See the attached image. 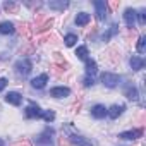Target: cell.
<instances>
[{
  "label": "cell",
  "instance_id": "obj_21",
  "mask_svg": "<svg viewBox=\"0 0 146 146\" xmlns=\"http://www.w3.org/2000/svg\"><path fill=\"white\" fill-rule=\"evenodd\" d=\"M48 5H50V9H57V11H64V9H65V7L69 5V4H67V2H50Z\"/></svg>",
  "mask_w": 146,
  "mask_h": 146
},
{
  "label": "cell",
  "instance_id": "obj_20",
  "mask_svg": "<svg viewBox=\"0 0 146 146\" xmlns=\"http://www.w3.org/2000/svg\"><path fill=\"white\" fill-rule=\"evenodd\" d=\"M64 41H65V45H67V46H74V45H76V41H78V36L70 33V35H67V36L64 38Z\"/></svg>",
  "mask_w": 146,
  "mask_h": 146
},
{
  "label": "cell",
  "instance_id": "obj_31",
  "mask_svg": "<svg viewBox=\"0 0 146 146\" xmlns=\"http://www.w3.org/2000/svg\"><path fill=\"white\" fill-rule=\"evenodd\" d=\"M117 7H119V2H117V0H113V2H110V9H113V11H115Z\"/></svg>",
  "mask_w": 146,
  "mask_h": 146
},
{
  "label": "cell",
  "instance_id": "obj_8",
  "mask_svg": "<svg viewBox=\"0 0 146 146\" xmlns=\"http://www.w3.org/2000/svg\"><path fill=\"white\" fill-rule=\"evenodd\" d=\"M141 136H143V129H132V131H125L119 134L120 139H137Z\"/></svg>",
  "mask_w": 146,
  "mask_h": 146
},
{
  "label": "cell",
  "instance_id": "obj_10",
  "mask_svg": "<svg viewBox=\"0 0 146 146\" xmlns=\"http://www.w3.org/2000/svg\"><path fill=\"white\" fill-rule=\"evenodd\" d=\"M46 81H48V74H40L38 78H35V79L31 81V86L36 88V90H41V88H45Z\"/></svg>",
  "mask_w": 146,
  "mask_h": 146
},
{
  "label": "cell",
  "instance_id": "obj_27",
  "mask_svg": "<svg viewBox=\"0 0 146 146\" xmlns=\"http://www.w3.org/2000/svg\"><path fill=\"white\" fill-rule=\"evenodd\" d=\"M93 83H95V79L93 78H90V76H84V79H83V84L88 88V86H93Z\"/></svg>",
  "mask_w": 146,
  "mask_h": 146
},
{
  "label": "cell",
  "instance_id": "obj_9",
  "mask_svg": "<svg viewBox=\"0 0 146 146\" xmlns=\"http://www.w3.org/2000/svg\"><path fill=\"white\" fill-rule=\"evenodd\" d=\"M136 11L134 9H127L125 12H124V21H125V24L129 26V28H134V24H136Z\"/></svg>",
  "mask_w": 146,
  "mask_h": 146
},
{
  "label": "cell",
  "instance_id": "obj_29",
  "mask_svg": "<svg viewBox=\"0 0 146 146\" xmlns=\"http://www.w3.org/2000/svg\"><path fill=\"white\" fill-rule=\"evenodd\" d=\"M7 83H9V81H7L5 78H0V91H2V90L7 86Z\"/></svg>",
  "mask_w": 146,
  "mask_h": 146
},
{
  "label": "cell",
  "instance_id": "obj_15",
  "mask_svg": "<svg viewBox=\"0 0 146 146\" xmlns=\"http://www.w3.org/2000/svg\"><path fill=\"white\" fill-rule=\"evenodd\" d=\"M14 33V24L9 23V21H4L0 23V35H11Z\"/></svg>",
  "mask_w": 146,
  "mask_h": 146
},
{
  "label": "cell",
  "instance_id": "obj_24",
  "mask_svg": "<svg viewBox=\"0 0 146 146\" xmlns=\"http://www.w3.org/2000/svg\"><path fill=\"white\" fill-rule=\"evenodd\" d=\"M21 35H24L26 38H29V36H31V29H29V26H28V24H21Z\"/></svg>",
  "mask_w": 146,
  "mask_h": 146
},
{
  "label": "cell",
  "instance_id": "obj_22",
  "mask_svg": "<svg viewBox=\"0 0 146 146\" xmlns=\"http://www.w3.org/2000/svg\"><path fill=\"white\" fill-rule=\"evenodd\" d=\"M144 50H146V36H139V40H137V52L144 53Z\"/></svg>",
  "mask_w": 146,
  "mask_h": 146
},
{
  "label": "cell",
  "instance_id": "obj_4",
  "mask_svg": "<svg viewBox=\"0 0 146 146\" xmlns=\"http://www.w3.org/2000/svg\"><path fill=\"white\" fill-rule=\"evenodd\" d=\"M95 9H96V17L100 21H103L107 17V11H108L107 2H103V0H96V2H95Z\"/></svg>",
  "mask_w": 146,
  "mask_h": 146
},
{
  "label": "cell",
  "instance_id": "obj_16",
  "mask_svg": "<svg viewBox=\"0 0 146 146\" xmlns=\"http://www.w3.org/2000/svg\"><path fill=\"white\" fill-rule=\"evenodd\" d=\"M88 23H90V14L79 12V14L76 16V24H78V26H86Z\"/></svg>",
  "mask_w": 146,
  "mask_h": 146
},
{
  "label": "cell",
  "instance_id": "obj_6",
  "mask_svg": "<svg viewBox=\"0 0 146 146\" xmlns=\"http://www.w3.org/2000/svg\"><path fill=\"white\" fill-rule=\"evenodd\" d=\"M24 113H26V117H28V119H38V117H41V115H43V110H41L38 105L31 103V105L26 108V112H24Z\"/></svg>",
  "mask_w": 146,
  "mask_h": 146
},
{
  "label": "cell",
  "instance_id": "obj_3",
  "mask_svg": "<svg viewBox=\"0 0 146 146\" xmlns=\"http://www.w3.org/2000/svg\"><path fill=\"white\" fill-rule=\"evenodd\" d=\"M102 81L107 88H115L119 83H120V78L117 74H113V72H103L102 74Z\"/></svg>",
  "mask_w": 146,
  "mask_h": 146
},
{
  "label": "cell",
  "instance_id": "obj_17",
  "mask_svg": "<svg viewBox=\"0 0 146 146\" xmlns=\"http://www.w3.org/2000/svg\"><path fill=\"white\" fill-rule=\"evenodd\" d=\"M131 67H132V70L143 69V67H144V58H141V57H132V58H131Z\"/></svg>",
  "mask_w": 146,
  "mask_h": 146
},
{
  "label": "cell",
  "instance_id": "obj_19",
  "mask_svg": "<svg viewBox=\"0 0 146 146\" xmlns=\"http://www.w3.org/2000/svg\"><path fill=\"white\" fill-rule=\"evenodd\" d=\"M76 55H78V58H81V60H88V48H86V46H78Z\"/></svg>",
  "mask_w": 146,
  "mask_h": 146
},
{
  "label": "cell",
  "instance_id": "obj_28",
  "mask_svg": "<svg viewBox=\"0 0 146 146\" xmlns=\"http://www.w3.org/2000/svg\"><path fill=\"white\" fill-rule=\"evenodd\" d=\"M136 16L139 17V24H144V23H146V12H144V11H141V12L136 14Z\"/></svg>",
  "mask_w": 146,
  "mask_h": 146
},
{
  "label": "cell",
  "instance_id": "obj_25",
  "mask_svg": "<svg viewBox=\"0 0 146 146\" xmlns=\"http://www.w3.org/2000/svg\"><path fill=\"white\" fill-rule=\"evenodd\" d=\"M48 28H52V19H46L41 26H38V31H46Z\"/></svg>",
  "mask_w": 146,
  "mask_h": 146
},
{
  "label": "cell",
  "instance_id": "obj_5",
  "mask_svg": "<svg viewBox=\"0 0 146 146\" xmlns=\"http://www.w3.org/2000/svg\"><path fill=\"white\" fill-rule=\"evenodd\" d=\"M67 139H69V143H70V144H74V146H93V143H91V141H88L86 137L78 136V134H72V136H69Z\"/></svg>",
  "mask_w": 146,
  "mask_h": 146
},
{
  "label": "cell",
  "instance_id": "obj_32",
  "mask_svg": "<svg viewBox=\"0 0 146 146\" xmlns=\"http://www.w3.org/2000/svg\"><path fill=\"white\" fill-rule=\"evenodd\" d=\"M0 146H4V141H2V139H0Z\"/></svg>",
  "mask_w": 146,
  "mask_h": 146
},
{
  "label": "cell",
  "instance_id": "obj_14",
  "mask_svg": "<svg viewBox=\"0 0 146 146\" xmlns=\"http://www.w3.org/2000/svg\"><path fill=\"white\" fill-rule=\"evenodd\" d=\"M96 62L95 60H91V58H88L86 60V76H90V78H93L95 74H96Z\"/></svg>",
  "mask_w": 146,
  "mask_h": 146
},
{
  "label": "cell",
  "instance_id": "obj_23",
  "mask_svg": "<svg viewBox=\"0 0 146 146\" xmlns=\"http://www.w3.org/2000/svg\"><path fill=\"white\" fill-rule=\"evenodd\" d=\"M41 117H43L46 122H52V120L55 119V113H53L52 110H46V112H43V115H41Z\"/></svg>",
  "mask_w": 146,
  "mask_h": 146
},
{
  "label": "cell",
  "instance_id": "obj_26",
  "mask_svg": "<svg viewBox=\"0 0 146 146\" xmlns=\"http://www.w3.org/2000/svg\"><path fill=\"white\" fill-rule=\"evenodd\" d=\"M4 9H5L7 12H14V11H16V4H12V2H5V4H4Z\"/></svg>",
  "mask_w": 146,
  "mask_h": 146
},
{
  "label": "cell",
  "instance_id": "obj_12",
  "mask_svg": "<svg viewBox=\"0 0 146 146\" xmlns=\"http://www.w3.org/2000/svg\"><path fill=\"white\" fill-rule=\"evenodd\" d=\"M124 108H125L124 105H112V107L107 110V115H108L110 119H117V117L124 112Z\"/></svg>",
  "mask_w": 146,
  "mask_h": 146
},
{
  "label": "cell",
  "instance_id": "obj_11",
  "mask_svg": "<svg viewBox=\"0 0 146 146\" xmlns=\"http://www.w3.org/2000/svg\"><path fill=\"white\" fill-rule=\"evenodd\" d=\"M50 95L55 96V98H64V96H69L70 95V90L69 88H64V86H58V88H53L50 91Z\"/></svg>",
  "mask_w": 146,
  "mask_h": 146
},
{
  "label": "cell",
  "instance_id": "obj_7",
  "mask_svg": "<svg viewBox=\"0 0 146 146\" xmlns=\"http://www.w3.org/2000/svg\"><path fill=\"white\" fill-rule=\"evenodd\" d=\"M5 102L11 103V105H14V107H19L21 102H23V96H21L17 91H9V93L5 95Z\"/></svg>",
  "mask_w": 146,
  "mask_h": 146
},
{
  "label": "cell",
  "instance_id": "obj_13",
  "mask_svg": "<svg viewBox=\"0 0 146 146\" xmlns=\"http://www.w3.org/2000/svg\"><path fill=\"white\" fill-rule=\"evenodd\" d=\"M91 115H93L95 119H103V117L107 115V108H105L103 105H95V107L91 108Z\"/></svg>",
  "mask_w": 146,
  "mask_h": 146
},
{
  "label": "cell",
  "instance_id": "obj_18",
  "mask_svg": "<svg viewBox=\"0 0 146 146\" xmlns=\"http://www.w3.org/2000/svg\"><path fill=\"white\" fill-rule=\"evenodd\" d=\"M124 95H125L129 100H137V96H139V93H137V90H136L134 86H127V88L124 90Z\"/></svg>",
  "mask_w": 146,
  "mask_h": 146
},
{
  "label": "cell",
  "instance_id": "obj_1",
  "mask_svg": "<svg viewBox=\"0 0 146 146\" xmlns=\"http://www.w3.org/2000/svg\"><path fill=\"white\" fill-rule=\"evenodd\" d=\"M53 129L52 127H46L38 137H36V146H53Z\"/></svg>",
  "mask_w": 146,
  "mask_h": 146
},
{
  "label": "cell",
  "instance_id": "obj_2",
  "mask_svg": "<svg viewBox=\"0 0 146 146\" xmlns=\"http://www.w3.org/2000/svg\"><path fill=\"white\" fill-rule=\"evenodd\" d=\"M31 69H33V64H31L29 58H21V60L16 62V70H17V74H21V76H28L31 72Z\"/></svg>",
  "mask_w": 146,
  "mask_h": 146
},
{
  "label": "cell",
  "instance_id": "obj_30",
  "mask_svg": "<svg viewBox=\"0 0 146 146\" xmlns=\"http://www.w3.org/2000/svg\"><path fill=\"white\" fill-rule=\"evenodd\" d=\"M14 146H31V144H29V141H21V143H16Z\"/></svg>",
  "mask_w": 146,
  "mask_h": 146
}]
</instances>
